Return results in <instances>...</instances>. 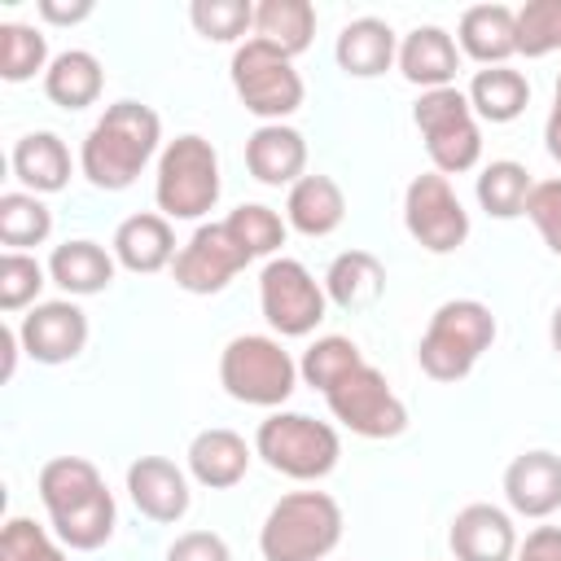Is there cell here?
<instances>
[{"instance_id": "obj_1", "label": "cell", "mask_w": 561, "mask_h": 561, "mask_svg": "<svg viewBox=\"0 0 561 561\" xmlns=\"http://www.w3.org/2000/svg\"><path fill=\"white\" fill-rule=\"evenodd\" d=\"M39 500L48 513L53 535L75 548V552H92L114 535V495L101 478V469L83 456H53L39 469Z\"/></svg>"}, {"instance_id": "obj_2", "label": "cell", "mask_w": 561, "mask_h": 561, "mask_svg": "<svg viewBox=\"0 0 561 561\" xmlns=\"http://www.w3.org/2000/svg\"><path fill=\"white\" fill-rule=\"evenodd\" d=\"M158 140H162V123H158V114L149 105L114 101V105H105V114L83 136L79 171H83V180L92 188L123 193L149 167V158L158 153Z\"/></svg>"}, {"instance_id": "obj_3", "label": "cell", "mask_w": 561, "mask_h": 561, "mask_svg": "<svg viewBox=\"0 0 561 561\" xmlns=\"http://www.w3.org/2000/svg\"><path fill=\"white\" fill-rule=\"evenodd\" d=\"M342 539V508L329 491H289L280 495L263 526L259 552L263 561H324Z\"/></svg>"}, {"instance_id": "obj_4", "label": "cell", "mask_w": 561, "mask_h": 561, "mask_svg": "<svg viewBox=\"0 0 561 561\" xmlns=\"http://www.w3.org/2000/svg\"><path fill=\"white\" fill-rule=\"evenodd\" d=\"M491 342H495L491 307L478 298H451L430 316L416 342V364L434 381H460L473 373L482 351H491Z\"/></svg>"}, {"instance_id": "obj_5", "label": "cell", "mask_w": 561, "mask_h": 561, "mask_svg": "<svg viewBox=\"0 0 561 561\" xmlns=\"http://www.w3.org/2000/svg\"><path fill=\"white\" fill-rule=\"evenodd\" d=\"M153 202L167 219H202L219 202V153L206 136L184 131L158 153Z\"/></svg>"}, {"instance_id": "obj_6", "label": "cell", "mask_w": 561, "mask_h": 561, "mask_svg": "<svg viewBox=\"0 0 561 561\" xmlns=\"http://www.w3.org/2000/svg\"><path fill=\"white\" fill-rule=\"evenodd\" d=\"M254 456L272 473H285L294 482H316L333 473L342 443L329 421H316L307 412H272L254 430Z\"/></svg>"}, {"instance_id": "obj_7", "label": "cell", "mask_w": 561, "mask_h": 561, "mask_svg": "<svg viewBox=\"0 0 561 561\" xmlns=\"http://www.w3.org/2000/svg\"><path fill=\"white\" fill-rule=\"evenodd\" d=\"M219 386L250 408H280L298 386V364L267 333H241L219 351Z\"/></svg>"}, {"instance_id": "obj_8", "label": "cell", "mask_w": 561, "mask_h": 561, "mask_svg": "<svg viewBox=\"0 0 561 561\" xmlns=\"http://www.w3.org/2000/svg\"><path fill=\"white\" fill-rule=\"evenodd\" d=\"M412 123H416L438 175H465L478 167L482 131H478V114L469 110V96L460 88L421 92V101L412 105Z\"/></svg>"}, {"instance_id": "obj_9", "label": "cell", "mask_w": 561, "mask_h": 561, "mask_svg": "<svg viewBox=\"0 0 561 561\" xmlns=\"http://www.w3.org/2000/svg\"><path fill=\"white\" fill-rule=\"evenodd\" d=\"M228 75H232L237 101H241L254 118H263V123L289 118V114L302 105V92H307V88H302V75L294 70V57L276 53L272 44H263V39H254V35H250L245 44H237Z\"/></svg>"}, {"instance_id": "obj_10", "label": "cell", "mask_w": 561, "mask_h": 561, "mask_svg": "<svg viewBox=\"0 0 561 561\" xmlns=\"http://www.w3.org/2000/svg\"><path fill=\"white\" fill-rule=\"evenodd\" d=\"M259 307L280 337H307L324 320L329 294L298 259L280 254V259H267V267L259 272Z\"/></svg>"}, {"instance_id": "obj_11", "label": "cell", "mask_w": 561, "mask_h": 561, "mask_svg": "<svg viewBox=\"0 0 561 561\" xmlns=\"http://www.w3.org/2000/svg\"><path fill=\"white\" fill-rule=\"evenodd\" d=\"M333 421H342L351 434L359 438H394L408 430V408L403 399L390 390L386 373L373 364H359L351 377H342L329 394H324Z\"/></svg>"}, {"instance_id": "obj_12", "label": "cell", "mask_w": 561, "mask_h": 561, "mask_svg": "<svg viewBox=\"0 0 561 561\" xmlns=\"http://www.w3.org/2000/svg\"><path fill=\"white\" fill-rule=\"evenodd\" d=\"M403 228L430 254H451L469 237V210L460 206L456 188L438 171H421L403 193Z\"/></svg>"}, {"instance_id": "obj_13", "label": "cell", "mask_w": 561, "mask_h": 561, "mask_svg": "<svg viewBox=\"0 0 561 561\" xmlns=\"http://www.w3.org/2000/svg\"><path fill=\"white\" fill-rule=\"evenodd\" d=\"M250 263V254L232 241V232L219 224H197L193 237L175 254V285L184 294H219L232 285V276Z\"/></svg>"}, {"instance_id": "obj_14", "label": "cell", "mask_w": 561, "mask_h": 561, "mask_svg": "<svg viewBox=\"0 0 561 561\" xmlns=\"http://www.w3.org/2000/svg\"><path fill=\"white\" fill-rule=\"evenodd\" d=\"M22 351L35 364H70L83 346H88V316L79 302L70 298H53V302H35L22 324H18Z\"/></svg>"}, {"instance_id": "obj_15", "label": "cell", "mask_w": 561, "mask_h": 561, "mask_svg": "<svg viewBox=\"0 0 561 561\" xmlns=\"http://www.w3.org/2000/svg\"><path fill=\"white\" fill-rule=\"evenodd\" d=\"M127 495L136 504L140 517L171 526L188 513V478L180 465H171L167 456H140L127 465Z\"/></svg>"}, {"instance_id": "obj_16", "label": "cell", "mask_w": 561, "mask_h": 561, "mask_svg": "<svg viewBox=\"0 0 561 561\" xmlns=\"http://www.w3.org/2000/svg\"><path fill=\"white\" fill-rule=\"evenodd\" d=\"M504 500L522 517H552L561 508V456L557 451H522L504 469Z\"/></svg>"}, {"instance_id": "obj_17", "label": "cell", "mask_w": 561, "mask_h": 561, "mask_svg": "<svg viewBox=\"0 0 561 561\" xmlns=\"http://www.w3.org/2000/svg\"><path fill=\"white\" fill-rule=\"evenodd\" d=\"M447 548L456 561H513L517 557L513 517L495 504H465L451 517Z\"/></svg>"}, {"instance_id": "obj_18", "label": "cell", "mask_w": 561, "mask_h": 561, "mask_svg": "<svg viewBox=\"0 0 561 561\" xmlns=\"http://www.w3.org/2000/svg\"><path fill=\"white\" fill-rule=\"evenodd\" d=\"M245 167H250V175L259 184H272V188L289 184L294 188L302 180V171H307V140H302V131L289 127V123L254 127L250 140H245Z\"/></svg>"}, {"instance_id": "obj_19", "label": "cell", "mask_w": 561, "mask_h": 561, "mask_svg": "<svg viewBox=\"0 0 561 561\" xmlns=\"http://www.w3.org/2000/svg\"><path fill=\"white\" fill-rule=\"evenodd\" d=\"M118 267L136 272V276H153L162 272L167 263H175V232H171V219L167 215H153V210H140V215H127L118 228H114V241H110Z\"/></svg>"}, {"instance_id": "obj_20", "label": "cell", "mask_w": 561, "mask_h": 561, "mask_svg": "<svg viewBox=\"0 0 561 561\" xmlns=\"http://www.w3.org/2000/svg\"><path fill=\"white\" fill-rule=\"evenodd\" d=\"M460 70V48L443 26H412L399 44V75L408 83H416L421 92L434 88H451Z\"/></svg>"}, {"instance_id": "obj_21", "label": "cell", "mask_w": 561, "mask_h": 561, "mask_svg": "<svg viewBox=\"0 0 561 561\" xmlns=\"http://www.w3.org/2000/svg\"><path fill=\"white\" fill-rule=\"evenodd\" d=\"M250 456H254V447L237 430L210 425V430H197L188 443V473L210 491H228L245 478Z\"/></svg>"}, {"instance_id": "obj_22", "label": "cell", "mask_w": 561, "mask_h": 561, "mask_svg": "<svg viewBox=\"0 0 561 561\" xmlns=\"http://www.w3.org/2000/svg\"><path fill=\"white\" fill-rule=\"evenodd\" d=\"M333 57H337V66L351 79H377V75H386L399 61V39H394L390 22H381V18H355V22H346L337 31Z\"/></svg>"}, {"instance_id": "obj_23", "label": "cell", "mask_w": 561, "mask_h": 561, "mask_svg": "<svg viewBox=\"0 0 561 561\" xmlns=\"http://www.w3.org/2000/svg\"><path fill=\"white\" fill-rule=\"evenodd\" d=\"M460 53L482 66H504L517 53V9L508 4H473L460 13Z\"/></svg>"}, {"instance_id": "obj_24", "label": "cell", "mask_w": 561, "mask_h": 561, "mask_svg": "<svg viewBox=\"0 0 561 561\" xmlns=\"http://www.w3.org/2000/svg\"><path fill=\"white\" fill-rule=\"evenodd\" d=\"M114 250L88 241V237H75V241H61L53 245L48 254V280L61 285L70 298H88V294H101L110 280H114Z\"/></svg>"}, {"instance_id": "obj_25", "label": "cell", "mask_w": 561, "mask_h": 561, "mask_svg": "<svg viewBox=\"0 0 561 561\" xmlns=\"http://www.w3.org/2000/svg\"><path fill=\"white\" fill-rule=\"evenodd\" d=\"M346 219V197L333 175H302L285 197V224L302 237H329Z\"/></svg>"}, {"instance_id": "obj_26", "label": "cell", "mask_w": 561, "mask_h": 561, "mask_svg": "<svg viewBox=\"0 0 561 561\" xmlns=\"http://www.w3.org/2000/svg\"><path fill=\"white\" fill-rule=\"evenodd\" d=\"M9 162H13V175L22 180V188L35 193V197L39 193H61L70 184V149L57 131H26L13 145Z\"/></svg>"}, {"instance_id": "obj_27", "label": "cell", "mask_w": 561, "mask_h": 561, "mask_svg": "<svg viewBox=\"0 0 561 561\" xmlns=\"http://www.w3.org/2000/svg\"><path fill=\"white\" fill-rule=\"evenodd\" d=\"M324 294L342 311H368V307H377L381 294H386V267H381V259L368 254V250L337 254L329 263V272H324Z\"/></svg>"}, {"instance_id": "obj_28", "label": "cell", "mask_w": 561, "mask_h": 561, "mask_svg": "<svg viewBox=\"0 0 561 561\" xmlns=\"http://www.w3.org/2000/svg\"><path fill=\"white\" fill-rule=\"evenodd\" d=\"M105 88V70L88 48H66L53 57V66L44 70V96L61 110H88L96 105Z\"/></svg>"}, {"instance_id": "obj_29", "label": "cell", "mask_w": 561, "mask_h": 561, "mask_svg": "<svg viewBox=\"0 0 561 561\" xmlns=\"http://www.w3.org/2000/svg\"><path fill=\"white\" fill-rule=\"evenodd\" d=\"M316 35V9L307 0H259L254 4V39L272 44L285 57H298L311 48Z\"/></svg>"}, {"instance_id": "obj_30", "label": "cell", "mask_w": 561, "mask_h": 561, "mask_svg": "<svg viewBox=\"0 0 561 561\" xmlns=\"http://www.w3.org/2000/svg\"><path fill=\"white\" fill-rule=\"evenodd\" d=\"M469 110L486 123H513L526 105H530V83L522 70H508V66H482L473 79H469Z\"/></svg>"}, {"instance_id": "obj_31", "label": "cell", "mask_w": 561, "mask_h": 561, "mask_svg": "<svg viewBox=\"0 0 561 561\" xmlns=\"http://www.w3.org/2000/svg\"><path fill=\"white\" fill-rule=\"evenodd\" d=\"M530 188H535L530 171H526L522 162H513V158H495V162H486L482 175H478V184H473L478 206H482L491 219H517V215H526V197H530Z\"/></svg>"}, {"instance_id": "obj_32", "label": "cell", "mask_w": 561, "mask_h": 561, "mask_svg": "<svg viewBox=\"0 0 561 561\" xmlns=\"http://www.w3.org/2000/svg\"><path fill=\"white\" fill-rule=\"evenodd\" d=\"M359 364H368V359H364V351H359L351 337H342V333H324V337H316V342L302 351L298 377H302L311 390L329 394V390H333L342 377H351Z\"/></svg>"}, {"instance_id": "obj_33", "label": "cell", "mask_w": 561, "mask_h": 561, "mask_svg": "<svg viewBox=\"0 0 561 561\" xmlns=\"http://www.w3.org/2000/svg\"><path fill=\"white\" fill-rule=\"evenodd\" d=\"M53 232V210L35 193H4L0 197V241L9 250L44 245Z\"/></svg>"}, {"instance_id": "obj_34", "label": "cell", "mask_w": 561, "mask_h": 561, "mask_svg": "<svg viewBox=\"0 0 561 561\" xmlns=\"http://www.w3.org/2000/svg\"><path fill=\"white\" fill-rule=\"evenodd\" d=\"M48 66H53L48 61V39H44L39 26H26V22H4L0 26V75L9 83H26Z\"/></svg>"}, {"instance_id": "obj_35", "label": "cell", "mask_w": 561, "mask_h": 561, "mask_svg": "<svg viewBox=\"0 0 561 561\" xmlns=\"http://www.w3.org/2000/svg\"><path fill=\"white\" fill-rule=\"evenodd\" d=\"M224 228L232 232V241L250 254V259H267V254H276L280 245H285V219L272 210V206H263V202H241L228 219H224Z\"/></svg>"}, {"instance_id": "obj_36", "label": "cell", "mask_w": 561, "mask_h": 561, "mask_svg": "<svg viewBox=\"0 0 561 561\" xmlns=\"http://www.w3.org/2000/svg\"><path fill=\"white\" fill-rule=\"evenodd\" d=\"M48 285V267L26 254V250H4L0 254V311H22L39 298V289Z\"/></svg>"}, {"instance_id": "obj_37", "label": "cell", "mask_w": 561, "mask_h": 561, "mask_svg": "<svg viewBox=\"0 0 561 561\" xmlns=\"http://www.w3.org/2000/svg\"><path fill=\"white\" fill-rule=\"evenodd\" d=\"M188 22L197 26L202 39L232 44L245 31H254V4L250 0H193L188 4Z\"/></svg>"}, {"instance_id": "obj_38", "label": "cell", "mask_w": 561, "mask_h": 561, "mask_svg": "<svg viewBox=\"0 0 561 561\" xmlns=\"http://www.w3.org/2000/svg\"><path fill=\"white\" fill-rule=\"evenodd\" d=\"M561 48V0H526L517 9V53L548 57Z\"/></svg>"}, {"instance_id": "obj_39", "label": "cell", "mask_w": 561, "mask_h": 561, "mask_svg": "<svg viewBox=\"0 0 561 561\" xmlns=\"http://www.w3.org/2000/svg\"><path fill=\"white\" fill-rule=\"evenodd\" d=\"M0 561H66L61 539H53L31 517H9L0 530Z\"/></svg>"}, {"instance_id": "obj_40", "label": "cell", "mask_w": 561, "mask_h": 561, "mask_svg": "<svg viewBox=\"0 0 561 561\" xmlns=\"http://www.w3.org/2000/svg\"><path fill=\"white\" fill-rule=\"evenodd\" d=\"M526 219L539 228L543 245L552 254H561V175L557 180H539L526 197Z\"/></svg>"}, {"instance_id": "obj_41", "label": "cell", "mask_w": 561, "mask_h": 561, "mask_svg": "<svg viewBox=\"0 0 561 561\" xmlns=\"http://www.w3.org/2000/svg\"><path fill=\"white\" fill-rule=\"evenodd\" d=\"M167 561H232V552L215 530H184L167 548Z\"/></svg>"}, {"instance_id": "obj_42", "label": "cell", "mask_w": 561, "mask_h": 561, "mask_svg": "<svg viewBox=\"0 0 561 561\" xmlns=\"http://www.w3.org/2000/svg\"><path fill=\"white\" fill-rule=\"evenodd\" d=\"M513 561H561V526H535L522 543Z\"/></svg>"}, {"instance_id": "obj_43", "label": "cell", "mask_w": 561, "mask_h": 561, "mask_svg": "<svg viewBox=\"0 0 561 561\" xmlns=\"http://www.w3.org/2000/svg\"><path fill=\"white\" fill-rule=\"evenodd\" d=\"M35 9H39V18H44V22L75 26V22H83V18L92 13V0H75V4H61V0H39Z\"/></svg>"}, {"instance_id": "obj_44", "label": "cell", "mask_w": 561, "mask_h": 561, "mask_svg": "<svg viewBox=\"0 0 561 561\" xmlns=\"http://www.w3.org/2000/svg\"><path fill=\"white\" fill-rule=\"evenodd\" d=\"M543 149L552 162H561V75H557V92H552V114L543 123Z\"/></svg>"}, {"instance_id": "obj_45", "label": "cell", "mask_w": 561, "mask_h": 561, "mask_svg": "<svg viewBox=\"0 0 561 561\" xmlns=\"http://www.w3.org/2000/svg\"><path fill=\"white\" fill-rule=\"evenodd\" d=\"M0 342H4V368H0V373H4V381H9V377H13V364H18V346H22V337H18V329H4Z\"/></svg>"}, {"instance_id": "obj_46", "label": "cell", "mask_w": 561, "mask_h": 561, "mask_svg": "<svg viewBox=\"0 0 561 561\" xmlns=\"http://www.w3.org/2000/svg\"><path fill=\"white\" fill-rule=\"evenodd\" d=\"M548 342H552V351H557V359H561V302H557V311H552V320H548Z\"/></svg>"}]
</instances>
